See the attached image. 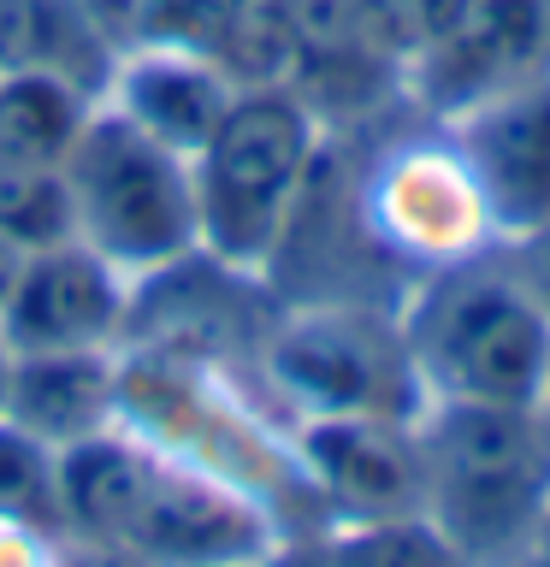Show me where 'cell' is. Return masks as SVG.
<instances>
[{
    "label": "cell",
    "instance_id": "cell-1",
    "mask_svg": "<svg viewBox=\"0 0 550 567\" xmlns=\"http://www.w3.org/2000/svg\"><path fill=\"white\" fill-rule=\"evenodd\" d=\"M426 514L468 561H509L550 514V425L521 402H438L420 425Z\"/></svg>",
    "mask_w": 550,
    "mask_h": 567
},
{
    "label": "cell",
    "instance_id": "cell-2",
    "mask_svg": "<svg viewBox=\"0 0 550 567\" xmlns=\"http://www.w3.org/2000/svg\"><path fill=\"white\" fill-rule=\"evenodd\" d=\"M314 113L296 89H237L207 148L190 159L202 255L225 272H261L291 237V213L314 172Z\"/></svg>",
    "mask_w": 550,
    "mask_h": 567
},
{
    "label": "cell",
    "instance_id": "cell-3",
    "mask_svg": "<svg viewBox=\"0 0 550 567\" xmlns=\"http://www.w3.org/2000/svg\"><path fill=\"white\" fill-rule=\"evenodd\" d=\"M71 189V225L119 272H172L202 255L190 159L136 131L124 113H89L60 159Z\"/></svg>",
    "mask_w": 550,
    "mask_h": 567
},
{
    "label": "cell",
    "instance_id": "cell-4",
    "mask_svg": "<svg viewBox=\"0 0 550 567\" xmlns=\"http://www.w3.org/2000/svg\"><path fill=\"white\" fill-rule=\"evenodd\" d=\"M420 384L438 402H521L539 408L550 379V319L515 272L461 266L420 296L403 331Z\"/></svg>",
    "mask_w": 550,
    "mask_h": 567
},
{
    "label": "cell",
    "instance_id": "cell-5",
    "mask_svg": "<svg viewBox=\"0 0 550 567\" xmlns=\"http://www.w3.org/2000/svg\"><path fill=\"white\" fill-rule=\"evenodd\" d=\"M266 372L302 414H385L415 420L420 372L403 331L355 308L284 319L266 343Z\"/></svg>",
    "mask_w": 550,
    "mask_h": 567
},
{
    "label": "cell",
    "instance_id": "cell-6",
    "mask_svg": "<svg viewBox=\"0 0 550 567\" xmlns=\"http://www.w3.org/2000/svg\"><path fill=\"white\" fill-rule=\"evenodd\" d=\"M403 71L426 106L468 113L550 71V0H468Z\"/></svg>",
    "mask_w": 550,
    "mask_h": 567
},
{
    "label": "cell",
    "instance_id": "cell-7",
    "mask_svg": "<svg viewBox=\"0 0 550 567\" xmlns=\"http://www.w3.org/2000/svg\"><path fill=\"white\" fill-rule=\"evenodd\" d=\"M113 544L136 549L154 567H231L266 556V526L237 491L149 455Z\"/></svg>",
    "mask_w": 550,
    "mask_h": 567
},
{
    "label": "cell",
    "instance_id": "cell-8",
    "mask_svg": "<svg viewBox=\"0 0 550 567\" xmlns=\"http://www.w3.org/2000/svg\"><path fill=\"white\" fill-rule=\"evenodd\" d=\"M456 154L468 166L486 225L532 237L550 225V71L456 113Z\"/></svg>",
    "mask_w": 550,
    "mask_h": 567
},
{
    "label": "cell",
    "instance_id": "cell-9",
    "mask_svg": "<svg viewBox=\"0 0 550 567\" xmlns=\"http://www.w3.org/2000/svg\"><path fill=\"white\" fill-rule=\"evenodd\" d=\"M302 473L349 520L426 514V467L415 420L385 414H308L296 432Z\"/></svg>",
    "mask_w": 550,
    "mask_h": 567
},
{
    "label": "cell",
    "instance_id": "cell-10",
    "mask_svg": "<svg viewBox=\"0 0 550 567\" xmlns=\"http://www.w3.org/2000/svg\"><path fill=\"white\" fill-rule=\"evenodd\" d=\"M124 319L119 266L101 260L89 243L35 248L18 272L12 296L0 301V343L12 354L42 349H106V337Z\"/></svg>",
    "mask_w": 550,
    "mask_h": 567
},
{
    "label": "cell",
    "instance_id": "cell-11",
    "mask_svg": "<svg viewBox=\"0 0 550 567\" xmlns=\"http://www.w3.org/2000/svg\"><path fill=\"white\" fill-rule=\"evenodd\" d=\"M231 101H237V83L213 60L184 53V48L119 53V65H113V113H124L136 131H149L154 142H166L184 159L207 148V136L220 131Z\"/></svg>",
    "mask_w": 550,
    "mask_h": 567
},
{
    "label": "cell",
    "instance_id": "cell-12",
    "mask_svg": "<svg viewBox=\"0 0 550 567\" xmlns=\"http://www.w3.org/2000/svg\"><path fill=\"white\" fill-rule=\"evenodd\" d=\"M373 230H385V243L415 248V255H461L486 230V207L461 154H397L373 177Z\"/></svg>",
    "mask_w": 550,
    "mask_h": 567
},
{
    "label": "cell",
    "instance_id": "cell-13",
    "mask_svg": "<svg viewBox=\"0 0 550 567\" xmlns=\"http://www.w3.org/2000/svg\"><path fill=\"white\" fill-rule=\"evenodd\" d=\"M119 379L101 349H42V354H12L7 367V402L0 414L42 437L48 450L95 437L113 425Z\"/></svg>",
    "mask_w": 550,
    "mask_h": 567
},
{
    "label": "cell",
    "instance_id": "cell-14",
    "mask_svg": "<svg viewBox=\"0 0 550 567\" xmlns=\"http://www.w3.org/2000/svg\"><path fill=\"white\" fill-rule=\"evenodd\" d=\"M119 53L89 24L83 0H0V71H48L83 95L113 83Z\"/></svg>",
    "mask_w": 550,
    "mask_h": 567
},
{
    "label": "cell",
    "instance_id": "cell-15",
    "mask_svg": "<svg viewBox=\"0 0 550 567\" xmlns=\"http://www.w3.org/2000/svg\"><path fill=\"white\" fill-rule=\"evenodd\" d=\"M89 113L95 106L78 83L48 78V71H0V154L7 159L60 166Z\"/></svg>",
    "mask_w": 550,
    "mask_h": 567
},
{
    "label": "cell",
    "instance_id": "cell-16",
    "mask_svg": "<svg viewBox=\"0 0 550 567\" xmlns=\"http://www.w3.org/2000/svg\"><path fill=\"white\" fill-rule=\"evenodd\" d=\"M296 60V0H220L213 65L237 89L284 83Z\"/></svg>",
    "mask_w": 550,
    "mask_h": 567
},
{
    "label": "cell",
    "instance_id": "cell-17",
    "mask_svg": "<svg viewBox=\"0 0 550 567\" xmlns=\"http://www.w3.org/2000/svg\"><path fill=\"white\" fill-rule=\"evenodd\" d=\"M60 450L0 414V532H60Z\"/></svg>",
    "mask_w": 550,
    "mask_h": 567
},
{
    "label": "cell",
    "instance_id": "cell-18",
    "mask_svg": "<svg viewBox=\"0 0 550 567\" xmlns=\"http://www.w3.org/2000/svg\"><path fill=\"white\" fill-rule=\"evenodd\" d=\"M0 230L18 248H53L71 243L78 225H71V189L60 166H30V159H7L0 154Z\"/></svg>",
    "mask_w": 550,
    "mask_h": 567
},
{
    "label": "cell",
    "instance_id": "cell-19",
    "mask_svg": "<svg viewBox=\"0 0 550 567\" xmlns=\"http://www.w3.org/2000/svg\"><path fill=\"white\" fill-rule=\"evenodd\" d=\"M515 278L527 284V296L539 301V313L550 319V225L527 237V248H521V272H515Z\"/></svg>",
    "mask_w": 550,
    "mask_h": 567
},
{
    "label": "cell",
    "instance_id": "cell-20",
    "mask_svg": "<svg viewBox=\"0 0 550 567\" xmlns=\"http://www.w3.org/2000/svg\"><path fill=\"white\" fill-rule=\"evenodd\" d=\"M60 567H154V561H142L136 549H124V544H101V538H78L60 556Z\"/></svg>",
    "mask_w": 550,
    "mask_h": 567
},
{
    "label": "cell",
    "instance_id": "cell-21",
    "mask_svg": "<svg viewBox=\"0 0 550 567\" xmlns=\"http://www.w3.org/2000/svg\"><path fill=\"white\" fill-rule=\"evenodd\" d=\"M24 260H30V248H18L7 230H0V301L12 296V284H18V272H24Z\"/></svg>",
    "mask_w": 550,
    "mask_h": 567
},
{
    "label": "cell",
    "instance_id": "cell-22",
    "mask_svg": "<svg viewBox=\"0 0 550 567\" xmlns=\"http://www.w3.org/2000/svg\"><path fill=\"white\" fill-rule=\"evenodd\" d=\"M503 567H550V532H532V544L515 549Z\"/></svg>",
    "mask_w": 550,
    "mask_h": 567
},
{
    "label": "cell",
    "instance_id": "cell-23",
    "mask_svg": "<svg viewBox=\"0 0 550 567\" xmlns=\"http://www.w3.org/2000/svg\"><path fill=\"white\" fill-rule=\"evenodd\" d=\"M7 367H12V349L0 343V402H7Z\"/></svg>",
    "mask_w": 550,
    "mask_h": 567
},
{
    "label": "cell",
    "instance_id": "cell-24",
    "mask_svg": "<svg viewBox=\"0 0 550 567\" xmlns=\"http://www.w3.org/2000/svg\"><path fill=\"white\" fill-rule=\"evenodd\" d=\"M539 414H544V425H550V379H544V396H539Z\"/></svg>",
    "mask_w": 550,
    "mask_h": 567
},
{
    "label": "cell",
    "instance_id": "cell-25",
    "mask_svg": "<svg viewBox=\"0 0 550 567\" xmlns=\"http://www.w3.org/2000/svg\"><path fill=\"white\" fill-rule=\"evenodd\" d=\"M231 567H255V561H231Z\"/></svg>",
    "mask_w": 550,
    "mask_h": 567
}]
</instances>
